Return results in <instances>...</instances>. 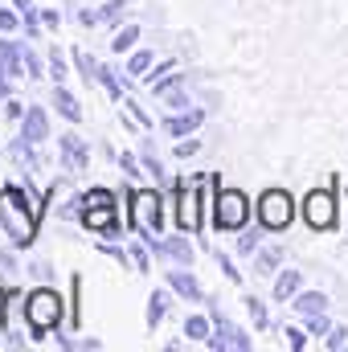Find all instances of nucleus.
<instances>
[{
	"instance_id": "nucleus-31",
	"label": "nucleus",
	"mask_w": 348,
	"mask_h": 352,
	"mask_svg": "<svg viewBox=\"0 0 348 352\" xmlns=\"http://www.w3.org/2000/svg\"><path fill=\"white\" fill-rule=\"evenodd\" d=\"M123 107H127V115H131V119H135L140 127H152V119H148V111H144V107H140L135 98H123Z\"/></svg>"
},
{
	"instance_id": "nucleus-19",
	"label": "nucleus",
	"mask_w": 348,
	"mask_h": 352,
	"mask_svg": "<svg viewBox=\"0 0 348 352\" xmlns=\"http://www.w3.org/2000/svg\"><path fill=\"white\" fill-rule=\"evenodd\" d=\"M135 41H140V25H123V29L111 37V50H115V54H127V50H135Z\"/></svg>"
},
{
	"instance_id": "nucleus-43",
	"label": "nucleus",
	"mask_w": 348,
	"mask_h": 352,
	"mask_svg": "<svg viewBox=\"0 0 348 352\" xmlns=\"http://www.w3.org/2000/svg\"><path fill=\"white\" fill-rule=\"evenodd\" d=\"M29 4H33V0H12V8H17V12H21V8H29Z\"/></svg>"
},
{
	"instance_id": "nucleus-12",
	"label": "nucleus",
	"mask_w": 348,
	"mask_h": 352,
	"mask_svg": "<svg viewBox=\"0 0 348 352\" xmlns=\"http://www.w3.org/2000/svg\"><path fill=\"white\" fill-rule=\"evenodd\" d=\"M201 123H205V111H201V107H193V111H180V115H173V119H164V131L180 140V135H193Z\"/></svg>"
},
{
	"instance_id": "nucleus-7",
	"label": "nucleus",
	"mask_w": 348,
	"mask_h": 352,
	"mask_svg": "<svg viewBox=\"0 0 348 352\" xmlns=\"http://www.w3.org/2000/svg\"><path fill=\"white\" fill-rule=\"evenodd\" d=\"M209 316H213V332H209V340H205V344H209L213 352H226V349L250 352V349H254V340H250V336H246L238 324H230V320H226L217 307H209Z\"/></svg>"
},
{
	"instance_id": "nucleus-41",
	"label": "nucleus",
	"mask_w": 348,
	"mask_h": 352,
	"mask_svg": "<svg viewBox=\"0 0 348 352\" xmlns=\"http://www.w3.org/2000/svg\"><path fill=\"white\" fill-rule=\"evenodd\" d=\"M58 21H62L58 8H45V12H41V25H58Z\"/></svg>"
},
{
	"instance_id": "nucleus-13",
	"label": "nucleus",
	"mask_w": 348,
	"mask_h": 352,
	"mask_svg": "<svg viewBox=\"0 0 348 352\" xmlns=\"http://www.w3.org/2000/svg\"><path fill=\"white\" fill-rule=\"evenodd\" d=\"M148 250L168 254L176 266H193V246H188V238H164V242H156V246H148Z\"/></svg>"
},
{
	"instance_id": "nucleus-9",
	"label": "nucleus",
	"mask_w": 348,
	"mask_h": 352,
	"mask_svg": "<svg viewBox=\"0 0 348 352\" xmlns=\"http://www.w3.org/2000/svg\"><path fill=\"white\" fill-rule=\"evenodd\" d=\"M58 152H62V164H66L70 173H83V168L90 164V144L78 135V131L58 135Z\"/></svg>"
},
{
	"instance_id": "nucleus-20",
	"label": "nucleus",
	"mask_w": 348,
	"mask_h": 352,
	"mask_svg": "<svg viewBox=\"0 0 348 352\" xmlns=\"http://www.w3.org/2000/svg\"><path fill=\"white\" fill-rule=\"evenodd\" d=\"M152 62H156V58H152V50H135V54L127 58V74H131V78H148Z\"/></svg>"
},
{
	"instance_id": "nucleus-39",
	"label": "nucleus",
	"mask_w": 348,
	"mask_h": 352,
	"mask_svg": "<svg viewBox=\"0 0 348 352\" xmlns=\"http://www.w3.org/2000/svg\"><path fill=\"white\" fill-rule=\"evenodd\" d=\"M119 168H123L127 176H140V160H135L131 152H123V156H119Z\"/></svg>"
},
{
	"instance_id": "nucleus-33",
	"label": "nucleus",
	"mask_w": 348,
	"mask_h": 352,
	"mask_svg": "<svg viewBox=\"0 0 348 352\" xmlns=\"http://www.w3.org/2000/svg\"><path fill=\"white\" fill-rule=\"evenodd\" d=\"M217 266L226 270V278H230V283H242V270L234 266V258H230V254H221V250H217Z\"/></svg>"
},
{
	"instance_id": "nucleus-4",
	"label": "nucleus",
	"mask_w": 348,
	"mask_h": 352,
	"mask_svg": "<svg viewBox=\"0 0 348 352\" xmlns=\"http://www.w3.org/2000/svg\"><path fill=\"white\" fill-rule=\"evenodd\" d=\"M246 221H250V197L242 188L213 184V226L226 234H238V230H246Z\"/></svg>"
},
{
	"instance_id": "nucleus-14",
	"label": "nucleus",
	"mask_w": 348,
	"mask_h": 352,
	"mask_svg": "<svg viewBox=\"0 0 348 352\" xmlns=\"http://www.w3.org/2000/svg\"><path fill=\"white\" fill-rule=\"evenodd\" d=\"M54 107H58V115L62 119H70V123H83V102L66 90V82L62 87H54Z\"/></svg>"
},
{
	"instance_id": "nucleus-11",
	"label": "nucleus",
	"mask_w": 348,
	"mask_h": 352,
	"mask_svg": "<svg viewBox=\"0 0 348 352\" xmlns=\"http://www.w3.org/2000/svg\"><path fill=\"white\" fill-rule=\"evenodd\" d=\"M168 287H173L176 295H184L188 303H201V299H205V291H201V283L193 278V270H188V266H180V270H168Z\"/></svg>"
},
{
	"instance_id": "nucleus-28",
	"label": "nucleus",
	"mask_w": 348,
	"mask_h": 352,
	"mask_svg": "<svg viewBox=\"0 0 348 352\" xmlns=\"http://www.w3.org/2000/svg\"><path fill=\"white\" fill-rule=\"evenodd\" d=\"M332 332V324H328V316L320 311V316H307V336H328Z\"/></svg>"
},
{
	"instance_id": "nucleus-1",
	"label": "nucleus",
	"mask_w": 348,
	"mask_h": 352,
	"mask_svg": "<svg viewBox=\"0 0 348 352\" xmlns=\"http://www.w3.org/2000/svg\"><path fill=\"white\" fill-rule=\"evenodd\" d=\"M131 209H127V226L140 234V242L156 246L160 242V230H164V201L156 188H135L131 197Z\"/></svg>"
},
{
	"instance_id": "nucleus-26",
	"label": "nucleus",
	"mask_w": 348,
	"mask_h": 352,
	"mask_svg": "<svg viewBox=\"0 0 348 352\" xmlns=\"http://www.w3.org/2000/svg\"><path fill=\"white\" fill-rule=\"evenodd\" d=\"M98 16H102L107 25L123 21V16H127V0H111V4H102V8H98Z\"/></svg>"
},
{
	"instance_id": "nucleus-17",
	"label": "nucleus",
	"mask_w": 348,
	"mask_h": 352,
	"mask_svg": "<svg viewBox=\"0 0 348 352\" xmlns=\"http://www.w3.org/2000/svg\"><path fill=\"white\" fill-rule=\"evenodd\" d=\"M164 316H168V295H164V291H152V295H148V328L156 332Z\"/></svg>"
},
{
	"instance_id": "nucleus-6",
	"label": "nucleus",
	"mask_w": 348,
	"mask_h": 352,
	"mask_svg": "<svg viewBox=\"0 0 348 352\" xmlns=\"http://www.w3.org/2000/svg\"><path fill=\"white\" fill-rule=\"evenodd\" d=\"M259 221L266 234H283L291 221H295V201H291V192H283V188H266L259 197Z\"/></svg>"
},
{
	"instance_id": "nucleus-30",
	"label": "nucleus",
	"mask_w": 348,
	"mask_h": 352,
	"mask_svg": "<svg viewBox=\"0 0 348 352\" xmlns=\"http://www.w3.org/2000/svg\"><path fill=\"white\" fill-rule=\"evenodd\" d=\"M283 336H287V349H291V352L307 349V332H299V328H283Z\"/></svg>"
},
{
	"instance_id": "nucleus-8",
	"label": "nucleus",
	"mask_w": 348,
	"mask_h": 352,
	"mask_svg": "<svg viewBox=\"0 0 348 352\" xmlns=\"http://www.w3.org/2000/svg\"><path fill=\"white\" fill-rule=\"evenodd\" d=\"M303 217H307L312 230H332L336 226V201H332V192L328 188H312L307 201H303Z\"/></svg>"
},
{
	"instance_id": "nucleus-3",
	"label": "nucleus",
	"mask_w": 348,
	"mask_h": 352,
	"mask_svg": "<svg viewBox=\"0 0 348 352\" xmlns=\"http://www.w3.org/2000/svg\"><path fill=\"white\" fill-rule=\"evenodd\" d=\"M205 184H209V176H193V180L176 184V221L188 234L205 230V205H213V201H205Z\"/></svg>"
},
{
	"instance_id": "nucleus-34",
	"label": "nucleus",
	"mask_w": 348,
	"mask_h": 352,
	"mask_svg": "<svg viewBox=\"0 0 348 352\" xmlns=\"http://www.w3.org/2000/svg\"><path fill=\"white\" fill-rule=\"evenodd\" d=\"M164 102H168L173 111H188V107H193V102H188V94H184L180 87H176V90H168V94H164Z\"/></svg>"
},
{
	"instance_id": "nucleus-5",
	"label": "nucleus",
	"mask_w": 348,
	"mask_h": 352,
	"mask_svg": "<svg viewBox=\"0 0 348 352\" xmlns=\"http://www.w3.org/2000/svg\"><path fill=\"white\" fill-rule=\"evenodd\" d=\"M25 320H29V332L33 336H50L62 324V295L54 287H37L25 299Z\"/></svg>"
},
{
	"instance_id": "nucleus-2",
	"label": "nucleus",
	"mask_w": 348,
	"mask_h": 352,
	"mask_svg": "<svg viewBox=\"0 0 348 352\" xmlns=\"http://www.w3.org/2000/svg\"><path fill=\"white\" fill-rule=\"evenodd\" d=\"M78 217L87 230H98L107 238H119V205L111 188H90L78 197Z\"/></svg>"
},
{
	"instance_id": "nucleus-16",
	"label": "nucleus",
	"mask_w": 348,
	"mask_h": 352,
	"mask_svg": "<svg viewBox=\"0 0 348 352\" xmlns=\"http://www.w3.org/2000/svg\"><path fill=\"white\" fill-rule=\"evenodd\" d=\"M291 307L303 311V316H320V311L328 307V295H324V291H299V295L291 299Z\"/></svg>"
},
{
	"instance_id": "nucleus-32",
	"label": "nucleus",
	"mask_w": 348,
	"mask_h": 352,
	"mask_svg": "<svg viewBox=\"0 0 348 352\" xmlns=\"http://www.w3.org/2000/svg\"><path fill=\"white\" fill-rule=\"evenodd\" d=\"M144 168H148L152 180H160V176H164V164L156 160V152H152V148H144Z\"/></svg>"
},
{
	"instance_id": "nucleus-40",
	"label": "nucleus",
	"mask_w": 348,
	"mask_h": 352,
	"mask_svg": "<svg viewBox=\"0 0 348 352\" xmlns=\"http://www.w3.org/2000/svg\"><path fill=\"white\" fill-rule=\"evenodd\" d=\"M78 21H83L87 29H94V25H102V16H98L94 8H83V12H78Z\"/></svg>"
},
{
	"instance_id": "nucleus-10",
	"label": "nucleus",
	"mask_w": 348,
	"mask_h": 352,
	"mask_svg": "<svg viewBox=\"0 0 348 352\" xmlns=\"http://www.w3.org/2000/svg\"><path fill=\"white\" fill-rule=\"evenodd\" d=\"M21 135H25L29 144L50 140V115H45V107H25V115H21Z\"/></svg>"
},
{
	"instance_id": "nucleus-35",
	"label": "nucleus",
	"mask_w": 348,
	"mask_h": 352,
	"mask_svg": "<svg viewBox=\"0 0 348 352\" xmlns=\"http://www.w3.org/2000/svg\"><path fill=\"white\" fill-rule=\"evenodd\" d=\"M131 263H135V270H152V258H148V242H144V246H131Z\"/></svg>"
},
{
	"instance_id": "nucleus-42",
	"label": "nucleus",
	"mask_w": 348,
	"mask_h": 352,
	"mask_svg": "<svg viewBox=\"0 0 348 352\" xmlns=\"http://www.w3.org/2000/svg\"><path fill=\"white\" fill-rule=\"evenodd\" d=\"M4 111H8V115H12V119H21V115H25V107H21V102H12V98H8V102H4Z\"/></svg>"
},
{
	"instance_id": "nucleus-15",
	"label": "nucleus",
	"mask_w": 348,
	"mask_h": 352,
	"mask_svg": "<svg viewBox=\"0 0 348 352\" xmlns=\"http://www.w3.org/2000/svg\"><path fill=\"white\" fill-rule=\"evenodd\" d=\"M299 287H303V274H299V270H283V274L274 278V299H279V303H291V299L299 295Z\"/></svg>"
},
{
	"instance_id": "nucleus-25",
	"label": "nucleus",
	"mask_w": 348,
	"mask_h": 352,
	"mask_svg": "<svg viewBox=\"0 0 348 352\" xmlns=\"http://www.w3.org/2000/svg\"><path fill=\"white\" fill-rule=\"evenodd\" d=\"M74 66H78V74H83V78H98V62H94V58H90L87 50H74Z\"/></svg>"
},
{
	"instance_id": "nucleus-29",
	"label": "nucleus",
	"mask_w": 348,
	"mask_h": 352,
	"mask_svg": "<svg viewBox=\"0 0 348 352\" xmlns=\"http://www.w3.org/2000/svg\"><path fill=\"white\" fill-rule=\"evenodd\" d=\"M259 230H246L242 238H238V254H259Z\"/></svg>"
},
{
	"instance_id": "nucleus-37",
	"label": "nucleus",
	"mask_w": 348,
	"mask_h": 352,
	"mask_svg": "<svg viewBox=\"0 0 348 352\" xmlns=\"http://www.w3.org/2000/svg\"><path fill=\"white\" fill-rule=\"evenodd\" d=\"M21 25V12H12V8H0V33H12Z\"/></svg>"
},
{
	"instance_id": "nucleus-21",
	"label": "nucleus",
	"mask_w": 348,
	"mask_h": 352,
	"mask_svg": "<svg viewBox=\"0 0 348 352\" xmlns=\"http://www.w3.org/2000/svg\"><path fill=\"white\" fill-rule=\"evenodd\" d=\"M279 263H283V250L279 246H266V250H259V258H254V274H274Z\"/></svg>"
},
{
	"instance_id": "nucleus-36",
	"label": "nucleus",
	"mask_w": 348,
	"mask_h": 352,
	"mask_svg": "<svg viewBox=\"0 0 348 352\" xmlns=\"http://www.w3.org/2000/svg\"><path fill=\"white\" fill-rule=\"evenodd\" d=\"M324 344H328V349H348V328H332V332L324 336Z\"/></svg>"
},
{
	"instance_id": "nucleus-23",
	"label": "nucleus",
	"mask_w": 348,
	"mask_h": 352,
	"mask_svg": "<svg viewBox=\"0 0 348 352\" xmlns=\"http://www.w3.org/2000/svg\"><path fill=\"white\" fill-rule=\"evenodd\" d=\"M184 78H188V74H164V78H152L148 87H152V94H156V98H164V94H168V90H176Z\"/></svg>"
},
{
	"instance_id": "nucleus-24",
	"label": "nucleus",
	"mask_w": 348,
	"mask_h": 352,
	"mask_svg": "<svg viewBox=\"0 0 348 352\" xmlns=\"http://www.w3.org/2000/svg\"><path fill=\"white\" fill-rule=\"evenodd\" d=\"M98 82L107 87V94H111L115 102H123V87H119V78H115V70H111V66H98Z\"/></svg>"
},
{
	"instance_id": "nucleus-38",
	"label": "nucleus",
	"mask_w": 348,
	"mask_h": 352,
	"mask_svg": "<svg viewBox=\"0 0 348 352\" xmlns=\"http://www.w3.org/2000/svg\"><path fill=\"white\" fill-rule=\"evenodd\" d=\"M201 152V140H184V144H176V156L180 160H188V156H197Z\"/></svg>"
},
{
	"instance_id": "nucleus-22",
	"label": "nucleus",
	"mask_w": 348,
	"mask_h": 352,
	"mask_svg": "<svg viewBox=\"0 0 348 352\" xmlns=\"http://www.w3.org/2000/svg\"><path fill=\"white\" fill-rule=\"evenodd\" d=\"M242 303H246V311H250V316H254V328H270V316H266V303H262L259 295H246V299H242Z\"/></svg>"
},
{
	"instance_id": "nucleus-27",
	"label": "nucleus",
	"mask_w": 348,
	"mask_h": 352,
	"mask_svg": "<svg viewBox=\"0 0 348 352\" xmlns=\"http://www.w3.org/2000/svg\"><path fill=\"white\" fill-rule=\"evenodd\" d=\"M50 78H54V87H62V82H66V58H62L58 50L50 54Z\"/></svg>"
},
{
	"instance_id": "nucleus-18",
	"label": "nucleus",
	"mask_w": 348,
	"mask_h": 352,
	"mask_svg": "<svg viewBox=\"0 0 348 352\" xmlns=\"http://www.w3.org/2000/svg\"><path fill=\"white\" fill-rule=\"evenodd\" d=\"M209 332H213V316H188L184 320V336L188 340H209Z\"/></svg>"
}]
</instances>
